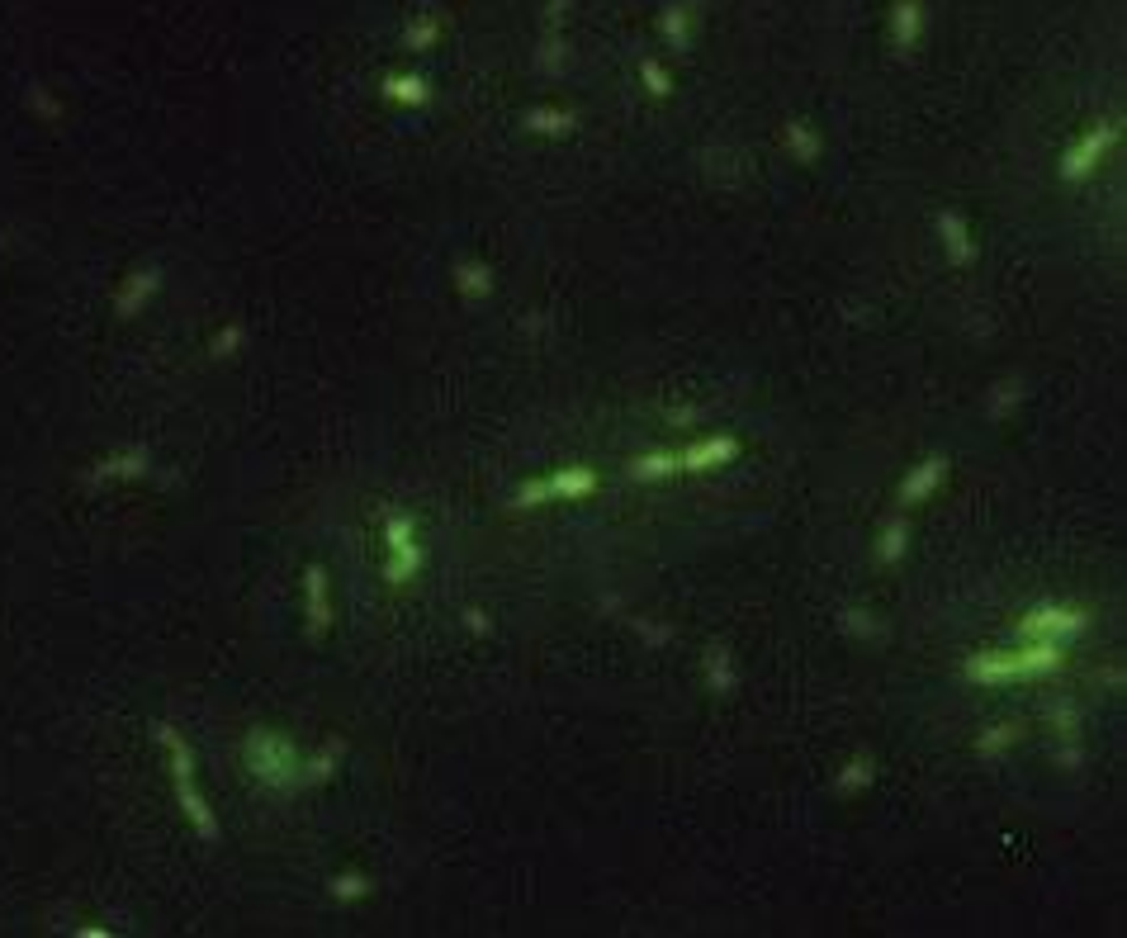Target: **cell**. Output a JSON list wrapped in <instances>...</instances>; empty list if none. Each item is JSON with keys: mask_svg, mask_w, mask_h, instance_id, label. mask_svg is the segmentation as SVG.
<instances>
[{"mask_svg": "<svg viewBox=\"0 0 1127 938\" xmlns=\"http://www.w3.org/2000/svg\"><path fill=\"white\" fill-rule=\"evenodd\" d=\"M422 564H427V550L417 541V526H412V517L394 512L384 522V578L394 588H408L412 578L422 574Z\"/></svg>", "mask_w": 1127, "mask_h": 938, "instance_id": "cell-6", "label": "cell"}, {"mask_svg": "<svg viewBox=\"0 0 1127 938\" xmlns=\"http://www.w3.org/2000/svg\"><path fill=\"white\" fill-rule=\"evenodd\" d=\"M905 550H910V517L895 512V517H886V526H881V536H877V560L900 564L905 560Z\"/></svg>", "mask_w": 1127, "mask_h": 938, "instance_id": "cell-9", "label": "cell"}, {"mask_svg": "<svg viewBox=\"0 0 1127 938\" xmlns=\"http://www.w3.org/2000/svg\"><path fill=\"white\" fill-rule=\"evenodd\" d=\"M526 128L540 133V138H569L573 128H578V114L573 109H555V105H540L526 114Z\"/></svg>", "mask_w": 1127, "mask_h": 938, "instance_id": "cell-10", "label": "cell"}, {"mask_svg": "<svg viewBox=\"0 0 1127 938\" xmlns=\"http://www.w3.org/2000/svg\"><path fill=\"white\" fill-rule=\"evenodd\" d=\"M1066 664V645H1042V640H1019L1014 635V645L1009 650H990V654H971L962 664V678L966 683H1038L1047 673Z\"/></svg>", "mask_w": 1127, "mask_h": 938, "instance_id": "cell-2", "label": "cell"}, {"mask_svg": "<svg viewBox=\"0 0 1127 938\" xmlns=\"http://www.w3.org/2000/svg\"><path fill=\"white\" fill-rule=\"evenodd\" d=\"M360 891H365V886H360L356 877H351V882H346V877H341V882H337V896H360Z\"/></svg>", "mask_w": 1127, "mask_h": 938, "instance_id": "cell-21", "label": "cell"}, {"mask_svg": "<svg viewBox=\"0 0 1127 938\" xmlns=\"http://www.w3.org/2000/svg\"><path fill=\"white\" fill-rule=\"evenodd\" d=\"M787 147H791V157H801L805 166L820 162V152H824L820 133H815L810 124H787Z\"/></svg>", "mask_w": 1127, "mask_h": 938, "instance_id": "cell-14", "label": "cell"}, {"mask_svg": "<svg viewBox=\"0 0 1127 938\" xmlns=\"http://www.w3.org/2000/svg\"><path fill=\"white\" fill-rule=\"evenodd\" d=\"M948 474H952L948 455H924L919 465H910V469H905V479H900V488H895V503H900V512L929 503L933 493L948 484Z\"/></svg>", "mask_w": 1127, "mask_h": 938, "instance_id": "cell-7", "label": "cell"}, {"mask_svg": "<svg viewBox=\"0 0 1127 938\" xmlns=\"http://www.w3.org/2000/svg\"><path fill=\"white\" fill-rule=\"evenodd\" d=\"M914 34H919V10H910V5H905V10H900V19H895V43H900V48H910Z\"/></svg>", "mask_w": 1127, "mask_h": 938, "instance_id": "cell-19", "label": "cell"}, {"mask_svg": "<svg viewBox=\"0 0 1127 938\" xmlns=\"http://www.w3.org/2000/svg\"><path fill=\"white\" fill-rule=\"evenodd\" d=\"M938 237H943V252H948L952 266H971V261H976V242H971V233H966L962 214L943 209V214H938Z\"/></svg>", "mask_w": 1127, "mask_h": 938, "instance_id": "cell-8", "label": "cell"}, {"mask_svg": "<svg viewBox=\"0 0 1127 938\" xmlns=\"http://www.w3.org/2000/svg\"><path fill=\"white\" fill-rule=\"evenodd\" d=\"M872 782H877V758H867V754L848 758V763H843V768H839V777H834V787H839L843 796H858V792H867V787H872Z\"/></svg>", "mask_w": 1127, "mask_h": 938, "instance_id": "cell-11", "label": "cell"}, {"mask_svg": "<svg viewBox=\"0 0 1127 938\" xmlns=\"http://www.w3.org/2000/svg\"><path fill=\"white\" fill-rule=\"evenodd\" d=\"M1090 631V612L1071 607V602H1038L1033 612L1019 621V640H1042V645H1071Z\"/></svg>", "mask_w": 1127, "mask_h": 938, "instance_id": "cell-5", "label": "cell"}, {"mask_svg": "<svg viewBox=\"0 0 1127 938\" xmlns=\"http://www.w3.org/2000/svg\"><path fill=\"white\" fill-rule=\"evenodd\" d=\"M1019 744V725H990L981 730V740H976V754H1004V749H1014Z\"/></svg>", "mask_w": 1127, "mask_h": 938, "instance_id": "cell-16", "label": "cell"}, {"mask_svg": "<svg viewBox=\"0 0 1127 938\" xmlns=\"http://www.w3.org/2000/svg\"><path fill=\"white\" fill-rule=\"evenodd\" d=\"M706 683H711V692H730V687H734V664H730V654L711 650V659H706Z\"/></svg>", "mask_w": 1127, "mask_h": 938, "instance_id": "cell-17", "label": "cell"}, {"mask_svg": "<svg viewBox=\"0 0 1127 938\" xmlns=\"http://www.w3.org/2000/svg\"><path fill=\"white\" fill-rule=\"evenodd\" d=\"M640 76H644V86H649V91L659 95V100H663V95H673V81H668V72H663L659 62H644Z\"/></svg>", "mask_w": 1127, "mask_h": 938, "instance_id": "cell-18", "label": "cell"}, {"mask_svg": "<svg viewBox=\"0 0 1127 938\" xmlns=\"http://www.w3.org/2000/svg\"><path fill=\"white\" fill-rule=\"evenodd\" d=\"M1118 138H1123L1118 119H1094L1090 128H1080L1071 143H1066V152H1061V181L1085 185L1090 176H1099V166H1104V157L1118 147Z\"/></svg>", "mask_w": 1127, "mask_h": 938, "instance_id": "cell-3", "label": "cell"}, {"mask_svg": "<svg viewBox=\"0 0 1127 938\" xmlns=\"http://www.w3.org/2000/svg\"><path fill=\"white\" fill-rule=\"evenodd\" d=\"M867 621H872L867 612H848V616H843V631H853V635H872L877 626H867Z\"/></svg>", "mask_w": 1127, "mask_h": 938, "instance_id": "cell-20", "label": "cell"}, {"mask_svg": "<svg viewBox=\"0 0 1127 938\" xmlns=\"http://www.w3.org/2000/svg\"><path fill=\"white\" fill-rule=\"evenodd\" d=\"M744 455L739 436H697L692 446H668V451H649L630 460V479L635 484H663L678 474H716V469L734 465Z\"/></svg>", "mask_w": 1127, "mask_h": 938, "instance_id": "cell-1", "label": "cell"}, {"mask_svg": "<svg viewBox=\"0 0 1127 938\" xmlns=\"http://www.w3.org/2000/svg\"><path fill=\"white\" fill-rule=\"evenodd\" d=\"M384 95H389V100H394V105H408V109H417V105H427V81H422V76H389V81H384Z\"/></svg>", "mask_w": 1127, "mask_h": 938, "instance_id": "cell-13", "label": "cell"}, {"mask_svg": "<svg viewBox=\"0 0 1127 938\" xmlns=\"http://www.w3.org/2000/svg\"><path fill=\"white\" fill-rule=\"evenodd\" d=\"M455 289H460L465 299H488V294H493V266H483V261H460V266H455Z\"/></svg>", "mask_w": 1127, "mask_h": 938, "instance_id": "cell-12", "label": "cell"}, {"mask_svg": "<svg viewBox=\"0 0 1127 938\" xmlns=\"http://www.w3.org/2000/svg\"><path fill=\"white\" fill-rule=\"evenodd\" d=\"M308 616H313V626L327 631V621H332V607H327V578L322 569H308Z\"/></svg>", "mask_w": 1127, "mask_h": 938, "instance_id": "cell-15", "label": "cell"}, {"mask_svg": "<svg viewBox=\"0 0 1127 938\" xmlns=\"http://www.w3.org/2000/svg\"><path fill=\"white\" fill-rule=\"evenodd\" d=\"M602 484V474L592 465H564V469H550L545 479H526L517 488V507H540V503H583L592 498Z\"/></svg>", "mask_w": 1127, "mask_h": 938, "instance_id": "cell-4", "label": "cell"}]
</instances>
